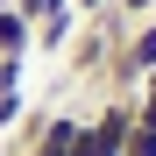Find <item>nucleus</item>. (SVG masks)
I'll return each instance as SVG.
<instances>
[{
  "label": "nucleus",
  "mask_w": 156,
  "mask_h": 156,
  "mask_svg": "<svg viewBox=\"0 0 156 156\" xmlns=\"http://www.w3.org/2000/svg\"><path fill=\"white\" fill-rule=\"evenodd\" d=\"M114 14H121V21H149V14H156V0H114Z\"/></svg>",
  "instance_id": "6e6552de"
},
{
  "label": "nucleus",
  "mask_w": 156,
  "mask_h": 156,
  "mask_svg": "<svg viewBox=\"0 0 156 156\" xmlns=\"http://www.w3.org/2000/svg\"><path fill=\"white\" fill-rule=\"evenodd\" d=\"M121 36H128V21H121L114 7H99V14H78V29H71V43H64V64H71V78H99V71H107V57L121 50Z\"/></svg>",
  "instance_id": "f257e3e1"
},
{
  "label": "nucleus",
  "mask_w": 156,
  "mask_h": 156,
  "mask_svg": "<svg viewBox=\"0 0 156 156\" xmlns=\"http://www.w3.org/2000/svg\"><path fill=\"white\" fill-rule=\"evenodd\" d=\"M135 121L156 128V71H142V85H135Z\"/></svg>",
  "instance_id": "423d86ee"
},
{
  "label": "nucleus",
  "mask_w": 156,
  "mask_h": 156,
  "mask_svg": "<svg viewBox=\"0 0 156 156\" xmlns=\"http://www.w3.org/2000/svg\"><path fill=\"white\" fill-rule=\"evenodd\" d=\"M21 114H29V92H21V85H0V135H7Z\"/></svg>",
  "instance_id": "39448f33"
},
{
  "label": "nucleus",
  "mask_w": 156,
  "mask_h": 156,
  "mask_svg": "<svg viewBox=\"0 0 156 156\" xmlns=\"http://www.w3.org/2000/svg\"><path fill=\"white\" fill-rule=\"evenodd\" d=\"M71 7H78V14H99V7H114V0H71Z\"/></svg>",
  "instance_id": "1a4fd4ad"
},
{
  "label": "nucleus",
  "mask_w": 156,
  "mask_h": 156,
  "mask_svg": "<svg viewBox=\"0 0 156 156\" xmlns=\"http://www.w3.org/2000/svg\"><path fill=\"white\" fill-rule=\"evenodd\" d=\"M121 156H156V128L135 121V128H128V142H121Z\"/></svg>",
  "instance_id": "0eeeda50"
},
{
  "label": "nucleus",
  "mask_w": 156,
  "mask_h": 156,
  "mask_svg": "<svg viewBox=\"0 0 156 156\" xmlns=\"http://www.w3.org/2000/svg\"><path fill=\"white\" fill-rule=\"evenodd\" d=\"M128 128H135V92H107V99L85 114V128H78V149H71V156H121Z\"/></svg>",
  "instance_id": "f03ea898"
},
{
  "label": "nucleus",
  "mask_w": 156,
  "mask_h": 156,
  "mask_svg": "<svg viewBox=\"0 0 156 156\" xmlns=\"http://www.w3.org/2000/svg\"><path fill=\"white\" fill-rule=\"evenodd\" d=\"M71 29H78V7H57V14H43V21H36V50H43V57H57V50L71 43Z\"/></svg>",
  "instance_id": "20e7f679"
},
{
  "label": "nucleus",
  "mask_w": 156,
  "mask_h": 156,
  "mask_svg": "<svg viewBox=\"0 0 156 156\" xmlns=\"http://www.w3.org/2000/svg\"><path fill=\"white\" fill-rule=\"evenodd\" d=\"M0 57H36V29L0 0Z\"/></svg>",
  "instance_id": "7ed1b4c3"
}]
</instances>
